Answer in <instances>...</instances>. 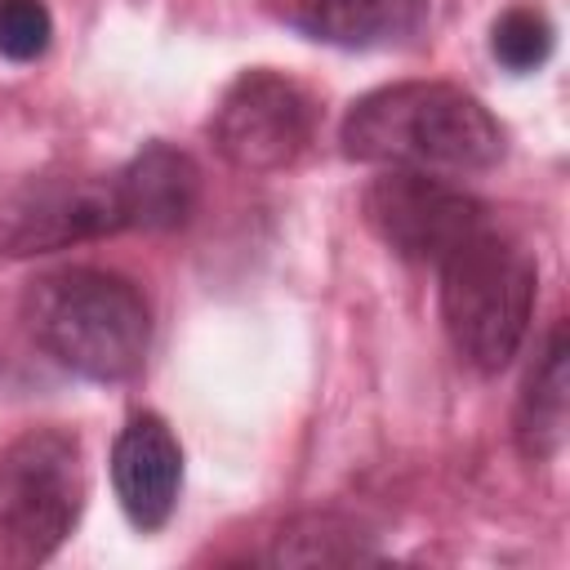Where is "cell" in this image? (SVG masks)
I'll use <instances>...</instances> for the list:
<instances>
[{"label":"cell","mask_w":570,"mask_h":570,"mask_svg":"<svg viewBox=\"0 0 570 570\" xmlns=\"http://www.w3.org/2000/svg\"><path fill=\"white\" fill-rule=\"evenodd\" d=\"M111 485L134 530H160L183 490V445L160 414H134L111 445Z\"/></svg>","instance_id":"ba28073f"},{"label":"cell","mask_w":570,"mask_h":570,"mask_svg":"<svg viewBox=\"0 0 570 570\" xmlns=\"http://www.w3.org/2000/svg\"><path fill=\"white\" fill-rule=\"evenodd\" d=\"M316 134V102L312 94L267 67L240 71L214 116H209V142L214 151L245 174H276L294 165Z\"/></svg>","instance_id":"8992f818"},{"label":"cell","mask_w":570,"mask_h":570,"mask_svg":"<svg viewBox=\"0 0 570 570\" xmlns=\"http://www.w3.org/2000/svg\"><path fill=\"white\" fill-rule=\"evenodd\" d=\"M89 494L80 436L27 428L0 450V570L49 561L80 521Z\"/></svg>","instance_id":"277c9868"},{"label":"cell","mask_w":570,"mask_h":570,"mask_svg":"<svg viewBox=\"0 0 570 570\" xmlns=\"http://www.w3.org/2000/svg\"><path fill=\"white\" fill-rule=\"evenodd\" d=\"M490 53L508 71H539L552 58V22L534 9H508L490 27Z\"/></svg>","instance_id":"7c38bea8"},{"label":"cell","mask_w":570,"mask_h":570,"mask_svg":"<svg viewBox=\"0 0 570 570\" xmlns=\"http://www.w3.org/2000/svg\"><path fill=\"white\" fill-rule=\"evenodd\" d=\"M125 232L116 178L107 174H40L0 200V254L36 258Z\"/></svg>","instance_id":"52a82bcc"},{"label":"cell","mask_w":570,"mask_h":570,"mask_svg":"<svg viewBox=\"0 0 570 570\" xmlns=\"http://www.w3.org/2000/svg\"><path fill=\"white\" fill-rule=\"evenodd\" d=\"M441 325L463 365L499 374L525 343L534 321L539 267L494 227L459 245L441 267Z\"/></svg>","instance_id":"3957f363"},{"label":"cell","mask_w":570,"mask_h":570,"mask_svg":"<svg viewBox=\"0 0 570 570\" xmlns=\"http://www.w3.org/2000/svg\"><path fill=\"white\" fill-rule=\"evenodd\" d=\"M338 142L347 160L423 174H476L503 160V125L481 98L445 80H396L361 94Z\"/></svg>","instance_id":"6da1fadb"},{"label":"cell","mask_w":570,"mask_h":570,"mask_svg":"<svg viewBox=\"0 0 570 570\" xmlns=\"http://www.w3.org/2000/svg\"><path fill=\"white\" fill-rule=\"evenodd\" d=\"M22 321L31 343L89 383H125L151 347V312L138 285L102 267H58L27 285Z\"/></svg>","instance_id":"7a4b0ae2"},{"label":"cell","mask_w":570,"mask_h":570,"mask_svg":"<svg viewBox=\"0 0 570 570\" xmlns=\"http://www.w3.org/2000/svg\"><path fill=\"white\" fill-rule=\"evenodd\" d=\"M365 227L405 263L441 267L459 245L490 227L485 205L441 174L383 169L361 191Z\"/></svg>","instance_id":"5b68a950"},{"label":"cell","mask_w":570,"mask_h":570,"mask_svg":"<svg viewBox=\"0 0 570 570\" xmlns=\"http://www.w3.org/2000/svg\"><path fill=\"white\" fill-rule=\"evenodd\" d=\"M432 0H298L289 22L338 49H379L414 36Z\"/></svg>","instance_id":"30bf717a"},{"label":"cell","mask_w":570,"mask_h":570,"mask_svg":"<svg viewBox=\"0 0 570 570\" xmlns=\"http://www.w3.org/2000/svg\"><path fill=\"white\" fill-rule=\"evenodd\" d=\"M566 330L552 325L525 387H521V401H517V419H512V436H517V450L534 463L552 459L566 441Z\"/></svg>","instance_id":"8fae6325"},{"label":"cell","mask_w":570,"mask_h":570,"mask_svg":"<svg viewBox=\"0 0 570 570\" xmlns=\"http://www.w3.org/2000/svg\"><path fill=\"white\" fill-rule=\"evenodd\" d=\"M111 178L125 232H178L200 205V165L174 142L138 147Z\"/></svg>","instance_id":"9c48e42d"},{"label":"cell","mask_w":570,"mask_h":570,"mask_svg":"<svg viewBox=\"0 0 570 570\" xmlns=\"http://www.w3.org/2000/svg\"><path fill=\"white\" fill-rule=\"evenodd\" d=\"M53 40V13L45 0H0V58L36 62Z\"/></svg>","instance_id":"4fadbf2b"}]
</instances>
